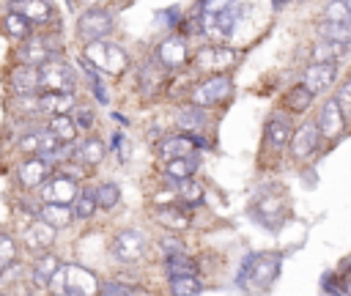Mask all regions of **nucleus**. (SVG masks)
I'll list each match as a JSON object with an SVG mask.
<instances>
[{
  "instance_id": "1",
  "label": "nucleus",
  "mask_w": 351,
  "mask_h": 296,
  "mask_svg": "<svg viewBox=\"0 0 351 296\" xmlns=\"http://www.w3.org/2000/svg\"><path fill=\"white\" fill-rule=\"evenodd\" d=\"M82 60H88L96 71H101L104 77H118L126 71L129 66V55L121 44H112L107 38H99V41H88L85 49H82Z\"/></svg>"
},
{
  "instance_id": "2",
  "label": "nucleus",
  "mask_w": 351,
  "mask_h": 296,
  "mask_svg": "<svg viewBox=\"0 0 351 296\" xmlns=\"http://www.w3.org/2000/svg\"><path fill=\"white\" fill-rule=\"evenodd\" d=\"M280 263L282 258L280 255H271V252H263V255H250L239 271V285L250 288V291H266L277 274H280Z\"/></svg>"
},
{
  "instance_id": "3",
  "label": "nucleus",
  "mask_w": 351,
  "mask_h": 296,
  "mask_svg": "<svg viewBox=\"0 0 351 296\" xmlns=\"http://www.w3.org/2000/svg\"><path fill=\"white\" fill-rule=\"evenodd\" d=\"M58 52H60V47L55 41V33H38V30H33L14 49V60L16 63H27V66H44L47 60L58 58Z\"/></svg>"
},
{
  "instance_id": "4",
  "label": "nucleus",
  "mask_w": 351,
  "mask_h": 296,
  "mask_svg": "<svg viewBox=\"0 0 351 296\" xmlns=\"http://www.w3.org/2000/svg\"><path fill=\"white\" fill-rule=\"evenodd\" d=\"M115 27V16L110 8L104 5H88L80 16H77V36L80 41H99V38H107Z\"/></svg>"
},
{
  "instance_id": "5",
  "label": "nucleus",
  "mask_w": 351,
  "mask_h": 296,
  "mask_svg": "<svg viewBox=\"0 0 351 296\" xmlns=\"http://www.w3.org/2000/svg\"><path fill=\"white\" fill-rule=\"evenodd\" d=\"M230 93H233V79H230V74L225 71V74H211V77L200 79V82L192 88L189 99H192V104H197V107H211V104L225 101Z\"/></svg>"
},
{
  "instance_id": "6",
  "label": "nucleus",
  "mask_w": 351,
  "mask_h": 296,
  "mask_svg": "<svg viewBox=\"0 0 351 296\" xmlns=\"http://www.w3.org/2000/svg\"><path fill=\"white\" fill-rule=\"evenodd\" d=\"M38 85H41V90H74L77 74L66 60L52 58L44 66H38Z\"/></svg>"
},
{
  "instance_id": "7",
  "label": "nucleus",
  "mask_w": 351,
  "mask_h": 296,
  "mask_svg": "<svg viewBox=\"0 0 351 296\" xmlns=\"http://www.w3.org/2000/svg\"><path fill=\"white\" fill-rule=\"evenodd\" d=\"M145 247H148L145 236H143L140 230H132V227L115 233L112 241H110V252H112V258L121 260V263H134V260H140V258L145 255Z\"/></svg>"
},
{
  "instance_id": "8",
  "label": "nucleus",
  "mask_w": 351,
  "mask_h": 296,
  "mask_svg": "<svg viewBox=\"0 0 351 296\" xmlns=\"http://www.w3.org/2000/svg\"><path fill=\"white\" fill-rule=\"evenodd\" d=\"M239 14H241V5L233 3L230 8L219 11V14H200V25H203V33L214 41H225L233 36L236 30V22H239Z\"/></svg>"
},
{
  "instance_id": "9",
  "label": "nucleus",
  "mask_w": 351,
  "mask_h": 296,
  "mask_svg": "<svg viewBox=\"0 0 351 296\" xmlns=\"http://www.w3.org/2000/svg\"><path fill=\"white\" fill-rule=\"evenodd\" d=\"M38 189H41L44 203H66V206H71V203H74V197L80 195L77 181H74L71 175L60 173V170L49 173V178H47V181H44Z\"/></svg>"
},
{
  "instance_id": "10",
  "label": "nucleus",
  "mask_w": 351,
  "mask_h": 296,
  "mask_svg": "<svg viewBox=\"0 0 351 296\" xmlns=\"http://www.w3.org/2000/svg\"><path fill=\"white\" fill-rule=\"evenodd\" d=\"M66 296H99L101 293V282L99 277L80 266V263H66Z\"/></svg>"
},
{
  "instance_id": "11",
  "label": "nucleus",
  "mask_w": 351,
  "mask_h": 296,
  "mask_svg": "<svg viewBox=\"0 0 351 296\" xmlns=\"http://www.w3.org/2000/svg\"><path fill=\"white\" fill-rule=\"evenodd\" d=\"M239 63V52L230 47H206L195 55V66L200 71H211V74H225Z\"/></svg>"
},
{
  "instance_id": "12",
  "label": "nucleus",
  "mask_w": 351,
  "mask_h": 296,
  "mask_svg": "<svg viewBox=\"0 0 351 296\" xmlns=\"http://www.w3.org/2000/svg\"><path fill=\"white\" fill-rule=\"evenodd\" d=\"M49 173H52V164H49L44 156H38V153H27V156L16 164V181H19V186H25V189H38V186L49 178Z\"/></svg>"
},
{
  "instance_id": "13",
  "label": "nucleus",
  "mask_w": 351,
  "mask_h": 296,
  "mask_svg": "<svg viewBox=\"0 0 351 296\" xmlns=\"http://www.w3.org/2000/svg\"><path fill=\"white\" fill-rule=\"evenodd\" d=\"M5 85L11 90V96H27V93H41L38 85V66H27V63H14L5 74Z\"/></svg>"
},
{
  "instance_id": "14",
  "label": "nucleus",
  "mask_w": 351,
  "mask_h": 296,
  "mask_svg": "<svg viewBox=\"0 0 351 296\" xmlns=\"http://www.w3.org/2000/svg\"><path fill=\"white\" fill-rule=\"evenodd\" d=\"M77 107L74 90H41L38 93V115H69Z\"/></svg>"
},
{
  "instance_id": "15",
  "label": "nucleus",
  "mask_w": 351,
  "mask_h": 296,
  "mask_svg": "<svg viewBox=\"0 0 351 296\" xmlns=\"http://www.w3.org/2000/svg\"><path fill=\"white\" fill-rule=\"evenodd\" d=\"M318 143H321L318 123H315V121H307V123H302L299 129H293V137H291L288 145H291V153H293L296 159H310V156L315 153Z\"/></svg>"
},
{
  "instance_id": "16",
  "label": "nucleus",
  "mask_w": 351,
  "mask_h": 296,
  "mask_svg": "<svg viewBox=\"0 0 351 296\" xmlns=\"http://www.w3.org/2000/svg\"><path fill=\"white\" fill-rule=\"evenodd\" d=\"M22 244H25L30 252H36V255L49 252V247L55 244V227L36 217V219L22 230Z\"/></svg>"
},
{
  "instance_id": "17",
  "label": "nucleus",
  "mask_w": 351,
  "mask_h": 296,
  "mask_svg": "<svg viewBox=\"0 0 351 296\" xmlns=\"http://www.w3.org/2000/svg\"><path fill=\"white\" fill-rule=\"evenodd\" d=\"M335 77H337V63H332V60H313V63L304 69L302 82H304L313 93H321V90H326V88L335 82Z\"/></svg>"
},
{
  "instance_id": "18",
  "label": "nucleus",
  "mask_w": 351,
  "mask_h": 296,
  "mask_svg": "<svg viewBox=\"0 0 351 296\" xmlns=\"http://www.w3.org/2000/svg\"><path fill=\"white\" fill-rule=\"evenodd\" d=\"M318 132H321V137H326V140H335V137H340L343 134V129L348 126V121L343 118V112H340V107H337V101L335 99H329V101H324L321 104V112H318Z\"/></svg>"
},
{
  "instance_id": "19",
  "label": "nucleus",
  "mask_w": 351,
  "mask_h": 296,
  "mask_svg": "<svg viewBox=\"0 0 351 296\" xmlns=\"http://www.w3.org/2000/svg\"><path fill=\"white\" fill-rule=\"evenodd\" d=\"M195 145H197L195 134L181 132V134L162 137V140L156 143V153H159V159L170 162V159H178V156H189V153H195Z\"/></svg>"
},
{
  "instance_id": "20",
  "label": "nucleus",
  "mask_w": 351,
  "mask_h": 296,
  "mask_svg": "<svg viewBox=\"0 0 351 296\" xmlns=\"http://www.w3.org/2000/svg\"><path fill=\"white\" fill-rule=\"evenodd\" d=\"M263 134H266V143L271 148H285L293 137V126H291V118L282 115V112H271L266 118V126H263Z\"/></svg>"
},
{
  "instance_id": "21",
  "label": "nucleus",
  "mask_w": 351,
  "mask_h": 296,
  "mask_svg": "<svg viewBox=\"0 0 351 296\" xmlns=\"http://www.w3.org/2000/svg\"><path fill=\"white\" fill-rule=\"evenodd\" d=\"M8 11L22 14V16L30 19L33 25H47V22H52V16H55L49 0H8Z\"/></svg>"
},
{
  "instance_id": "22",
  "label": "nucleus",
  "mask_w": 351,
  "mask_h": 296,
  "mask_svg": "<svg viewBox=\"0 0 351 296\" xmlns=\"http://www.w3.org/2000/svg\"><path fill=\"white\" fill-rule=\"evenodd\" d=\"M154 219L159 225H165L167 230H184L189 227L192 222V214H189V206H181V203H165L154 211Z\"/></svg>"
},
{
  "instance_id": "23",
  "label": "nucleus",
  "mask_w": 351,
  "mask_h": 296,
  "mask_svg": "<svg viewBox=\"0 0 351 296\" xmlns=\"http://www.w3.org/2000/svg\"><path fill=\"white\" fill-rule=\"evenodd\" d=\"M156 60L165 66V69H176L186 60V41L181 36H170L165 38L159 47H156Z\"/></svg>"
},
{
  "instance_id": "24",
  "label": "nucleus",
  "mask_w": 351,
  "mask_h": 296,
  "mask_svg": "<svg viewBox=\"0 0 351 296\" xmlns=\"http://www.w3.org/2000/svg\"><path fill=\"white\" fill-rule=\"evenodd\" d=\"M104 153H107V145H104L99 137H85V140L74 143L71 159H77V162L85 164V167H96V164L104 159Z\"/></svg>"
},
{
  "instance_id": "25",
  "label": "nucleus",
  "mask_w": 351,
  "mask_h": 296,
  "mask_svg": "<svg viewBox=\"0 0 351 296\" xmlns=\"http://www.w3.org/2000/svg\"><path fill=\"white\" fill-rule=\"evenodd\" d=\"M38 219H44L47 225H52L55 230H60V227H69V225H71L74 211H71V206H66V203H41Z\"/></svg>"
},
{
  "instance_id": "26",
  "label": "nucleus",
  "mask_w": 351,
  "mask_h": 296,
  "mask_svg": "<svg viewBox=\"0 0 351 296\" xmlns=\"http://www.w3.org/2000/svg\"><path fill=\"white\" fill-rule=\"evenodd\" d=\"M0 27H3V33H5L11 41H25V38L36 30V25H33L30 19H25L22 14H16V11H8V14L3 16Z\"/></svg>"
},
{
  "instance_id": "27",
  "label": "nucleus",
  "mask_w": 351,
  "mask_h": 296,
  "mask_svg": "<svg viewBox=\"0 0 351 296\" xmlns=\"http://www.w3.org/2000/svg\"><path fill=\"white\" fill-rule=\"evenodd\" d=\"M348 41H332V38H318L315 44H313V49H310V58L313 60H332V63H337L340 58H346V52H348Z\"/></svg>"
},
{
  "instance_id": "28",
  "label": "nucleus",
  "mask_w": 351,
  "mask_h": 296,
  "mask_svg": "<svg viewBox=\"0 0 351 296\" xmlns=\"http://www.w3.org/2000/svg\"><path fill=\"white\" fill-rule=\"evenodd\" d=\"M47 126L52 129V134H55L63 145H71V143H77V137H80V129H77V123H74L71 115H49V118H47Z\"/></svg>"
},
{
  "instance_id": "29",
  "label": "nucleus",
  "mask_w": 351,
  "mask_h": 296,
  "mask_svg": "<svg viewBox=\"0 0 351 296\" xmlns=\"http://www.w3.org/2000/svg\"><path fill=\"white\" fill-rule=\"evenodd\" d=\"M58 269H60V260H58L52 252H41V255L36 258V263H33L30 277H33V282H36L38 288H47L49 280H52V274H55Z\"/></svg>"
},
{
  "instance_id": "30",
  "label": "nucleus",
  "mask_w": 351,
  "mask_h": 296,
  "mask_svg": "<svg viewBox=\"0 0 351 296\" xmlns=\"http://www.w3.org/2000/svg\"><path fill=\"white\" fill-rule=\"evenodd\" d=\"M176 123H178L181 132L195 134L197 129H203V123H206V112H203V107H197V104H186V107L178 110Z\"/></svg>"
},
{
  "instance_id": "31",
  "label": "nucleus",
  "mask_w": 351,
  "mask_h": 296,
  "mask_svg": "<svg viewBox=\"0 0 351 296\" xmlns=\"http://www.w3.org/2000/svg\"><path fill=\"white\" fill-rule=\"evenodd\" d=\"M258 208H261V219L263 222H269V227H277V222L285 217V211H288V200L282 197V195H277V197H263L261 203H258Z\"/></svg>"
},
{
  "instance_id": "32",
  "label": "nucleus",
  "mask_w": 351,
  "mask_h": 296,
  "mask_svg": "<svg viewBox=\"0 0 351 296\" xmlns=\"http://www.w3.org/2000/svg\"><path fill=\"white\" fill-rule=\"evenodd\" d=\"M313 99H315V93H313L304 82H299V85H293V88L285 93V110H288V112H304V110L313 104Z\"/></svg>"
},
{
  "instance_id": "33",
  "label": "nucleus",
  "mask_w": 351,
  "mask_h": 296,
  "mask_svg": "<svg viewBox=\"0 0 351 296\" xmlns=\"http://www.w3.org/2000/svg\"><path fill=\"white\" fill-rule=\"evenodd\" d=\"M200 167V159L195 153L189 156H178V159H170L165 162V175H173V178H192Z\"/></svg>"
},
{
  "instance_id": "34",
  "label": "nucleus",
  "mask_w": 351,
  "mask_h": 296,
  "mask_svg": "<svg viewBox=\"0 0 351 296\" xmlns=\"http://www.w3.org/2000/svg\"><path fill=\"white\" fill-rule=\"evenodd\" d=\"M165 269H167L170 277H189V274H197V263H195L189 255H184V252L167 255Z\"/></svg>"
},
{
  "instance_id": "35",
  "label": "nucleus",
  "mask_w": 351,
  "mask_h": 296,
  "mask_svg": "<svg viewBox=\"0 0 351 296\" xmlns=\"http://www.w3.org/2000/svg\"><path fill=\"white\" fill-rule=\"evenodd\" d=\"M96 208H99V203H96V192H93V189H82V192L74 197V203H71L74 219H88V217H93Z\"/></svg>"
},
{
  "instance_id": "36",
  "label": "nucleus",
  "mask_w": 351,
  "mask_h": 296,
  "mask_svg": "<svg viewBox=\"0 0 351 296\" xmlns=\"http://www.w3.org/2000/svg\"><path fill=\"white\" fill-rule=\"evenodd\" d=\"M162 79H165V71H162V66H154V63H145L143 66V71H140V88H143V93H156L159 90V85H162Z\"/></svg>"
},
{
  "instance_id": "37",
  "label": "nucleus",
  "mask_w": 351,
  "mask_h": 296,
  "mask_svg": "<svg viewBox=\"0 0 351 296\" xmlns=\"http://www.w3.org/2000/svg\"><path fill=\"white\" fill-rule=\"evenodd\" d=\"M203 291L200 280L195 274L189 277H170V296H197Z\"/></svg>"
},
{
  "instance_id": "38",
  "label": "nucleus",
  "mask_w": 351,
  "mask_h": 296,
  "mask_svg": "<svg viewBox=\"0 0 351 296\" xmlns=\"http://www.w3.org/2000/svg\"><path fill=\"white\" fill-rule=\"evenodd\" d=\"M96 203H99V208H115L118 203H121V189H118V184H112V181H104V184H99L96 189Z\"/></svg>"
},
{
  "instance_id": "39",
  "label": "nucleus",
  "mask_w": 351,
  "mask_h": 296,
  "mask_svg": "<svg viewBox=\"0 0 351 296\" xmlns=\"http://www.w3.org/2000/svg\"><path fill=\"white\" fill-rule=\"evenodd\" d=\"M318 33H321V38H332V41H348V44H351V25L324 19V22L318 25Z\"/></svg>"
},
{
  "instance_id": "40",
  "label": "nucleus",
  "mask_w": 351,
  "mask_h": 296,
  "mask_svg": "<svg viewBox=\"0 0 351 296\" xmlns=\"http://www.w3.org/2000/svg\"><path fill=\"white\" fill-rule=\"evenodd\" d=\"M324 19L351 25V11H348V3H346V0H326V5H324Z\"/></svg>"
},
{
  "instance_id": "41",
  "label": "nucleus",
  "mask_w": 351,
  "mask_h": 296,
  "mask_svg": "<svg viewBox=\"0 0 351 296\" xmlns=\"http://www.w3.org/2000/svg\"><path fill=\"white\" fill-rule=\"evenodd\" d=\"M16 260V241L5 233H0V277L8 271V266Z\"/></svg>"
},
{
  "instance_id": "42",
  "label": "nucleus",
  "mask_w": 351,
  "mask_h": 296,
  "mask_svg": "<svg viewBox=\"0 0 351 296\" xmlns=\"http://www.w3.org/2000/svg\"><path fill=\"white\" fill-rule=\"evenodd\" d=\"M335 101H337V107H340L343 118L351 123V79H346V82L337 88V93H335Z\"/></svg>"
},
{
  "instance_id": "43",
  "label": "nucleus",
  "mask_w": 351,
  "mask_h": 296,
  "mask_svg": "<svg viewBox=\"0 0 351 296\" xmlns=\"http://www.w3.org/2000/svg\"><path fill=\"white\" fill-rule=\"evenodd\" d=\"M69 115L74 118V123H77V129H80V132H88V129L93 126V121H96V112H93L90 107H80V104H77Z\"/></svg>"
},
{
  "instance_id": "44",
  "label": "nucleus",
  "mask_w": 351,
  "mask_h": 296,
  "mask_svg": "<svg viewBox=\"0 0 351 296\" xmlns=\"http://www.w3.org/2000/svg\"><path fill=\"white\" fill-rule=\"evenodd\" d=\"M49 293L52 296H66V269H63V263H60V269L52 274V280H49Z\"/></svg>"
},
{
  "instance_id": "45",
  "label": "nucleus",
  "mask_w": 351,
  "mask_h": 296,
  "mask_svg": "<svg viewBox=\"0 0 351 296\" xmlns=\"http://www.w3.org/2000/svg\"><path fill=\"white\" fill-rule=\"evenodd\" d=\"M236 0H203L200 3V14H219L225 8H230Z\"/></svg>"
},
{
  "instance_id": "46",
  "label": "nucleus",
  "mask_w": 351,
  "mask_h": 296,
  "mask_svg": "<svg viewBox=\"0 0 351 296\" xmlns=\"http://www.w3.org/2000/svg\"><path fill=\"white\" fill-rule=\"evenodd\" d=\"M162 247L167 255H176V252H184V241L181 238H162Z\"/></svg>"
},
{
  "instance_id": "47",
  "label": "nucleus",
  "mask_w": 351,
  "mask_h": 296,
  "mask_svg": "<svg viewBox=\"0 0 351 296\" xmlns=\"http://www.w3.org/2000/svg\"><path fill=\"white\" fill-rule=\"evenodd\" d=\"M121 296H151L148 291H143V288H126Z\"/></svg>"
},
{
  "instance_id": "48",
  "label": "nucleus",
  "mask_w": 351,
  "mask_h": 296,
  "mask_svg": "<svg viewBox=\"0 0 351 296\" xmlns=\"http://www.w3.org/2000/svg\"><path fill=\"white\" fill-rule=\"evenodd\" d=\"M324 296H351V293H337V291H324Z\"/></svg>"
},
{
  "instance_id": "49",
  "label": "nucleus",
  "mask_w": 351,
  "mask_h": 296,
  "mask_svg": "<svg viewBox=\"0 0 351 296\" xmlns=\"http://www.w3.org/2000/svg\"><path fill=\"white\" fill-rule=\"evenodd\" d=\"M271 3H274V8H282V5H285V3H291V0H271Z\"/></svg>"
},
{
  "instance_id": "50",
  "label": "nucleus",
  "mask_w": 351,
  "mask_h": 296,
  "mask_svg": "<svg viewBox=\"0 0 351 296\" xmlns=\"http://www.w3.org/2000/svg\"><path fill=\"white\" fill-rule=\"evenodd\" d=\"M346 280H348V291H351V271H348V274H346Z\"/></svg>"
},
{
  "instance_id": "51",
  "label": "nucleus",
  "mask_w": 351,
  "mask_h": 296,
  "mask_svg": "<svg viewBox=\"0 0 351 296\" xmlns=\"http://www.w3.org/2000/svg\"><path fill=\"white\" fill-rule=\"evenodd\" d=\"M346 3H348V11H351V0H346Z\"/></svg>"
},
{
  "instance_id": "52",
  "label": "nucleus",
  "mask_w": 351,
  "mask_h": 296,
  "mask_svg": "<svg viewBox=\"0 0 351 296\" xmlns=\"http://www.w3.org/2000/svg\"><path fill=\"white\" fill-rule=\"evenodd\" d=\"M293 3H302V0H293Z\"/></svg>"
},
{
  "instance_id": "53",
  "label": "nucleus",
  "mask_w": 351,
  "mask_h": 296,
  "mask_svg": "<svg viewBox=\"0 0 351 296\" xmlns=\"http://www.w3.org/2000/svg\"><path fill=\"white\" fill-rule=\"evenodd\" d=\"M0 296H8V293H0Z\"/></svg>"
}]
</instances>
